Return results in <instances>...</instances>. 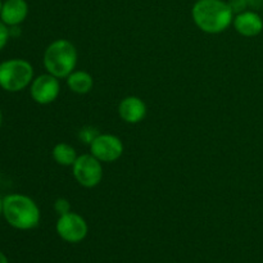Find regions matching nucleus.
<instances>
[{
	"label": "nucleus",
	"instance_id": "aec40b11",
	"mask_svg": "<svg viewBox=\"0 0 263 263\" xmlns=\"http://www.w3.org/2000/svg\"><path fill=\"white\" fill-rule=\"evenodd\" d=\"M3 215V199L0 198V216Z\"/></svg>",
	"mask_w": 263,
	"mask_h": 263
},
{
	"label": "nucleus",
	"instance_id": "412c9836",
	"mask_svg": "<svg viewBox=\"0 0 263 263\" xmlns=\"http://www.w3.org/2000/svg\"><path fill=\"white\" fill-rule=\"evenodd\" d=\"M2 122H3V116H2V110H0V127H2Z\"/></svg>",
	"mask_w": 263,
	"mask_h": 263
},
{
	"label": "nucleus",
	"instance_id": "f257e3e1",
	"mask_svg": "<svg viewBox=\"0 0 263 263\" xmlns=\"http://www.w3.org/2000/svg\"><path fill=\"white\" fill-rule=\"evenodd\" d=\"M192 17L200 31L216 35L233 25L235 13L225 0H197L192 8Z\"/></svg>",
	"mask_w": 263,
	"mask_h": 263
},
{
	"label": "nucleus",
	"instance_id": "dca6fc26",
	"mask_svg": "<svg viewBox=\"0 0 263 263\" xmlns=\"http://www.w3.org/2000/svg\"><path fill=\"white\" fill-rule=\"evenodd\" d=\"M9 28H8V26L3 21H0V50L7 45L8 40H9Z\"/></svg>",
	"mask_w": 263,
	"mask_h": 263
},
{
	"label": "nucleus",
	"instance_id": "2eb2a0df",
	"mask_svg": "<svg viewBox=\"0 0 263 263\" xmlns=\"http://www.w3.org/2000/svg\"><path fill=\"white\" fill-rule=\"evenodd\" d=\"M54 210L59 216L64 215V213H68L71 211V204L66 198H58L54 203Z\"/></svg>",
	"mask_w": 263,
	"mask_h": 263
},
{
	"label": "nucleus",
	"instance_id": "9b49d317",
	"mask_svg": "<svg viewBox=\"0 0 263 263\" xmlns=\"http://www.w3.org/2000/svg\"><path fill=\"white\" fill-rule=\"evenodd\" d=\"M28 4L26 0H5L3 3L0 18L9 27L21 25L27 18Z\"/></svg>",
	"mask_w": 263,
	"mask_h": 263
},
{
	"label": "nucleus",
	"instance_id": "7ed1b4c3",
	"mask_svg": "<svg viewBox=\"0 0 263 263\" xmlns=\"http://www.w3.org/2000/svg\"><path fill=\"white\" fill-rule=\"evenodd\" d=\"M77 66V49L66 39H58L49 44L44 53L46 72L57 79H67Z\"/></svg>",
	"mask_w": 263,
	"mask_h": 263
},
{
	"label": "nucleus",
	"instance_id": "f8f14e48",
	"mask_svg": "<svg viewBox=\"0 0 263 263\" xmlns=\"http://www.w3.org/2000/svg\"><path fill=\"white\" fill-rule=\"evenodd\" d=\"M67 86L72 92L79 95L89 94L94 86V79L91 74L86 71L74 69L71 74L66 79Z\"/></svg>",
	"mask_w": 263,
	"mask_h": 263
},
{
	"label": "nucleus",
	"instance_id": "423d86ee",
	"mask_svg": "<svg viewBox=\"0 0 263 263\" xmlns=\"http://www.w3.org/2000/svg\"><path fill=\"white\" fill-rule=\"evenodd\" d=\"M55 230L59 238L63 239L64 241L76 244L86 238L89 228H87V222L81 215L69 211L68 213L59 216Z\"/></svg>",
	"mask_w": 263,
	"mask_h": 263
},
{
	"label": "nucleus",
	"instance_id": "39448f33",
	"mask_svg": "<svg viewBox=\"0 0 263 263\" xmlns=\"http://www.w3.org/2000/svg\"><path fill=\"white\" fill-rule=\"evenodd\" d=\"M72 174L81 186L92 189L102 182V162L95 158L91 153L81 154L77 157L76 162L72 166Z\"/></svg>",
	"mask_w": 263,
	"mask_h": 263
},
{
	"label": "nucleus",
	"instance_id": "9d476101",
	"mask_svg": "<svg viewBox=\"0 0 263 263\" xmlns=\"http://www.w3.org/2000/svg\"><path fill=\"white\" fill-rule=\"evenodd\" d=\"M146 110L148 109L145 102L141 98L134 95L123 98L118 104V115L121 120L131 125L141 122L146 117Z\"/></svg>",
	"mask_w": 263,
	"mask_h": 263
},
{
	"label": "nucleus",
	"instance_id": "20e7f679",
	"mask_svg": "<svg viewBox=\"0 0 263 263\" xmlns=\"http://www.w3.org/2000/svg\"><path fill=\"white\" fill-rule=\"evenodd\" d=\"M33 67L25 59H9L0 63V87L8 92H18L30 86Z\"/></svg>",
	"mask_w": 263,
	"mask_h": 263
},
{
	"label": "nucleus",
	"instance_id": "4468645a",
	"mask_svg": "<svg viewBox=\"0 0 263 263\" xmlns=\"http://www.w3.org/2000/svg\"><path fill=\"white\" fill-rule=\"evenodd\" d=\"M98 135H99L98 130L97 128L91 127V126H86V127H84L82 130H80V134H79L80 139H81L84 143L89 144V145L92 143V140H94Z\"/></svg>",
	"mask_w": 263,
	"mask_h": 263
},
{
	"label": "nucleus",
	"instance_id": "4be33fe9",
	"mask_svg": "<svg viewBox=\"0 0 263 263\" xmlns=\"http://www.w3.org/2000/svg\"><path fill=\"white\" fill-rule=\"evenodd\" d=\"M2 7H3V3H2V0H0V12H2Z\"/></svg>",
	"mask_w": 263,
	"mask_h": 263
},
{
	"label": "nucleus",
	"instance_id": "f03ea898",
	"mask_svg": "<svg viewBox=\"0 0 263 263\" xmlns=\"http://www.w3.org/2000/svg\"><path fill=\"white\" fill-rule=\"evenodd\" d=\"M3 215L12 228L32 230L40 223V208L33 199L23 194H9L3 199Z\"/></svg>",
	"mask_w": 263,
	"mask_h": 263
},
{
	"label": "nucleus",
	"instance_id": "ddd939ff",
	"mask_svg": "<svg viewBox=\"0 0 263 263\" xmlns=\"http://www.w3.org/2000/svg\"><path fill=\"white\" fill-rule=\"evenodd\" d=\"M53 159L57 164L63 167H72L77 159L76 149L67 143H58L51 152Z\"/></svg>",
	"mask_w": 263,
	"mask_h": 263
},
{
	"label": "nucleus",
	"instance_id": "f3484780",
	"mask_svg": "<svg viewBox=\"0 0 263 263\" xmlns=\"http://www.w3.org/2000/svg\"><path fill=\"white\" fill-rule=\"evenodd\" d=\"M229 4H230V7L233 8L234 13H240V12H244L247 8V5H248V3H247V0H231V2H229Z\"/></svg>",
	"mask_w": 263,
	"mask_h": 263
},
{
	"label": "nucleus",
	"instance_id": "0eeeda50",
	"mask_svg": "<svg viewBox=\"0 0 263 263\" xmlns=\"http://www.w3.org/2000/svg\"><path fill=\"white\" fill-rule=\"evenodd\" d=\"M90 153L102 163H112L122 157L123 143L112 134H99L90 144Z\"/></svg>",
	"mask_w": 263,
	"mask_h": 263
},
{
	"label": "nucleus",
	"instance_id": "1a4fd4ad",
	"mask_svg": "<svg viewBox=\"0 0 263 263\" xmlns=\"http://www.w3.org/2000/svg\"><path fill=\"white\" fill-rule=\"evenodd\" d=\"M233 26L236 32L244 37H254L263 31V20L254 10H244L235 14Z\"/></svg>",
	"mask_w": 263,
	"mask_h": 263
},
{
	"label": "nucleus",
	"instance_id": "a211bd4d",
	"mask_svg": "<svg viewBox=\"0 0 263 263\" xmlns=\"http://www.w3.org/2000/svg\"><path fill=\"white\" fill-rule=\"evenodd\" d=\"M247 3L251 5H253V7H259L262 3V0H247Z\"/></svg>",
	"mask_w": 263,
	"mask_h": 263
},
{
	"label": "nucleus",
	"instance_id": "6ab92c4d",
	"mask_svg": "<svg viewBox=\"0 0 263 263\" xmlns=\"http://www.w3.org/2000/svg\"><path fill=\"white\" fill-rule=\"evenodd\" d=\"M0 263H9L8 262V258L5 257V254L2 253V252H0Z\"/></svg>",
	"mask_w": 263,
	"mask_h": 263
},
{
	"label": "nucleus",
	"instance_id": "6e6552de",
	"mask_svg": "<svg viewBox=\"0 0 263 263\" xmlns=\"http://www.w3.org/2000/svg\"><path fill=\"white\" fill-rule=\"evenodd\" d=\"M31 98L40 105H48L55 102L61 94L59 79L50 73H44L35 77L30 85Z\"/></svg>",
	"mask_w": 263,
	"mask_h": 263
}]
</instances>
